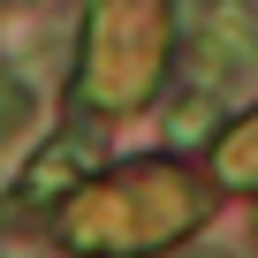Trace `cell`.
<instances>
[{
    "label": "cell",
    "instance_id": "6da1fadb",
    "mask_svg": "<svg viewBox=\"0 0 258 258\" xmlns=\"http://www.w3.org/2000/svg\"><path fill=\"white\" fill-rule=\"evenodd\" d=\"M190 220H198V190H190L175 167H145V175H121V182L91 190L61 235H69L76 250L121 258V250H152V243L182 235Z\"/></svg>",
    "mask_w": 258,
    "mask_h": 258
},
{
    "label": "cell",
    "instance_id": "277c9868",
    "mask_svg": "<svg viewBox=\"0 0 258 258\" xmlns=\"http://www.w3.org/2000/svg\"><path fill=\"white\" fill-rule=\"evenodd\" d=\"M220 175H228V182H258V114L220 145Z\"/></svg>",
    "mask_w": 258,
    "mask_h": 258
},
{
    "label": "cell",
    "instance_id": "7a4b0ae2",
    "mask_svg": "<svg viewBox=\"0 0 258 258\" xmlns=\"http://www.w3.org/2000/svg\"><path fill=\"white\" fill-rule=\"evenodd\" d=\"M198 76L228 84V76H250L258 69V0H213L198 16Z\"/></svg>",
    "mask_w": 258,
    "mask_h": 258
},
{
    "label": "cell",
    "instance_id": "3957f363",
    "mask_svg": "<svg viewBox=\"0 0 258 258\" xmlns=\"http://www.w3.org/2000/svg\"><path fill=\"white\" fill-rule=\"evenodd\" d=\"M84 167H91V160H84V145H69V137H61V145L46 152V167H31V175H23V198H31V205H53V198H61V182H76Z\"/></svg>",
    "mask_w": 258,
    "mask_h": 258
}]
</instances>
